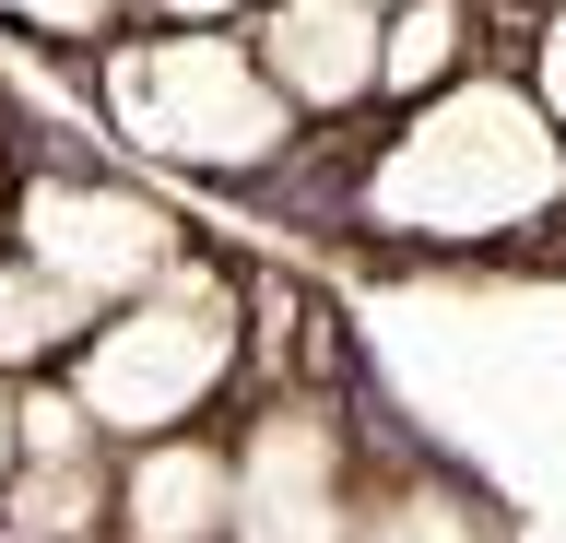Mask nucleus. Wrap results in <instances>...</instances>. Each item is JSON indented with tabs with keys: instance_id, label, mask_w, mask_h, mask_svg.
I'll list each match as a JSON object with an SVG mask.
<instances>
[{
	"instance_id": "1",
	"label": "nucleus",
	"mask_w": 566,
	"mask_h": 543,
	"mask_svg": "<svg viewBox=\"0 0 566 543\" xmlns=\"http://www.w3.org/2000/svg\"><path fill=\"white\" fill-rule=\"evenodd\" d=\"M566 201V130L543 118V95H507V83H449L437 107L389 143V166L366 178V213L401 224V237H520Z\"/></svg>"
},
{
	"instance_id": "2",
	"label": "nucleus",
	"mask_w": 566,
	"mask_h": 543,
	"mask_svg": "<svg viewBox=\"0 0 566 543\" xmlns=\"http://www.w3.org/2000/svg\"><path fill=\"white\" fill-rule=\"evenodd\" d=\"M106 118L130 154H166L189 178H248L272 166L295 130V95L272 83V60L212 24H166V36L106 48Z\"/></svg>"
},
{
	"instance_id": "3",
	"label": "nucleus",
	"mask_w": 566,
	"mask_h": 543,
	"mask_svg": "<svg viewBox=\"0 0 566 543\" xmlns=\"http://www.w3.org/2000/svg\"><path fill=\"white\" fill-rule=\"evenodd\" d=\"M224 378H237V295H224V272H189V260L154 295L106 307L95 343L60 366V390L95 414V437H142V449L177 437Z\"/></svg>"
},
{
	"instance_id": "4",
	"label": "nucleus",
	"mask_w": 566,
	"mask_h": 543,
	"mask_svg": "<svg viewBox=\"0 0 566 543\" xmlns=\"http://www.w3.org/2000/svg\"><path fill=\"white\" fill-rule=\"evenodd\" d=\"M12 249L35 272H60L83 307H130L177 272V224L142 201V189H106V178H35L24 213H12Z\"/></svg>"
},
{
	"instance_id": "5",
	"label": "nucleus",
	"mask_w": 566,
	"mask_h": 543,
	"mask_svg": "<svg viewBox=\"0 0 566 543\" xmlns=\"http://www.w3.org/2000/svg\"><path fill=\"white\" fill-rule=\"evenodd\" d=\"M248 48L272 60L295 118H343L366 95H389V12L378 0H272Z\"/></svg>"
},
{
	"instance_id": "6",
	"label": "nucleus",
	"mask_w": 566,
	"mask_h": 543,
	"mask_svg": "<svg viewBox=\"0 0 566 543\" xmlns=\"http://www.w3.org/2000/svg\"><path fill=\"white\" fill-rule=\"evenodd\" d=\"M237 543H343V449L307 414H272L237 461Z\"/></svg>"
},
{
	"instance_id": "7",
	"label": "nucleus",
	"mask_w": 566,
	"mask_h": 543,
	"mask_svg": "<svg viewBox=\"0 0 566 543\" xmlns=\"http://www.w3.org/2000/svg\"><path fill=\"white\" fill-rule=\"evenodd\" d=\"M118 532L130 543H237V461L212 437H154L118 484Z\"/></svg>"
},
{
	"instance_id": "8",
	"label": "nucleus",
	"mask_w": 566,
	"mask_h": 543,
	"mask_svg": "<svg viewBox=\"0 0 566 543\" xmlns=\"http://www.w3.org/2000/svg\"><path fill=\"white\" fill-rule=\"evenodd\" d=\"M106 307H83V295L60 284V272H35L24 249H0V378H35V366H71L83 343H95Z\"/></svg>"
},
{
	"instance_id": "9",
	"label": "nucleus",
	"mask_w": 566,
	"mask_h": 543,
	"mask_svg": "<svg viewBox=\"0 0 566 543\" xmlns=\"http://www.w3.org/2000/svg\"><path fill=\"white\" fill-rule=\"evenodd\" d=\"M106 461L95 449H60V461H24V484L0 497V543H95L106 520Z\"/></svg>"
},
{
	"instance_id": "10",
	"label": "nucleus",
	"mask_w": 566,
	"mask_h": 543,
	"mask_svg": "<svg viewBox=\"0 0 566 543\" xmlns=\"http://www.w3.org/2000/svg\"><path fill=\"white\" fill-rule=\"evenodd\" d=\"M460 48H472V24H460V0H401L389 12V95H449L460 83Z\"/></svg>"
},
{
	"instance_id": "11",
	"label": "nucleus",
	"mask_w": 566,
	"mask_h": 543,
	"mask_svg": "<svg viewBox=\"0 0 566 543\" xmlns=\"http://www.w3.org/2000/svg\"><path fill=\"white\" fill-rule=\"evenodd\" d=\"M12 24H35V36H60V48H83V36H106L130 0H0Z\"/></svg>"
},
{
	"instance_id": "12",
	"label": "nucleus",
	"mask_w": 566,
	"mask_h": 543,
	"mask_svg": "<svg viewBox=\"0 0 566 543\" xmlns=\"http://www.w3.org/2000/svg\"><path fill=\"white\" fill-rule=\"evenodd\" d=\"M531 95H543V118L566 130V12L543 24V48H531Z\"/></svg>"
},
{
	"instance_id": "13",
	"label": "nucleus",
	"mask_w": 566,
	"mask_h": 543,
	"mask_svg": "<svg viewBox=\"0 0 566 543\" xmlns=\"http://www.w3.org/2000/svg\"><path fill=\"white\" fill-rule=\"evenodd\" d=\"M154 12H166V24H212V36H224V24H260V12H272V0H154Z\"/></svg>"
},
{
	"instance_id": "14",
	"label": "nucleus",
	"mask_w": 566,
	"mask_h": 543,
	"mask_svg": "<svg viewBox=\"0 0 566 543\" xmlns=\"http://www.w3.org/2000/svg\"><path fill=\"white\" fill-rule=\"evenodd\" d=\"M12 484H24V390L0 378V497H12Z\"/></svg>"
},
{
	"instance_id": "15",
	"label": "nucleus",
	"mask_w": 566,
	"mask_h": 543,
	"mask_svg": "<svg viewBox=\"0 0 566 543\" xmlns=\"http://www.w3.org/2000/svg\"><path fill=\"white\" fill-rule=\"evenodd\" d=\"M378 12H401V0H378Z\"/></svg>"
}]
</instances>
